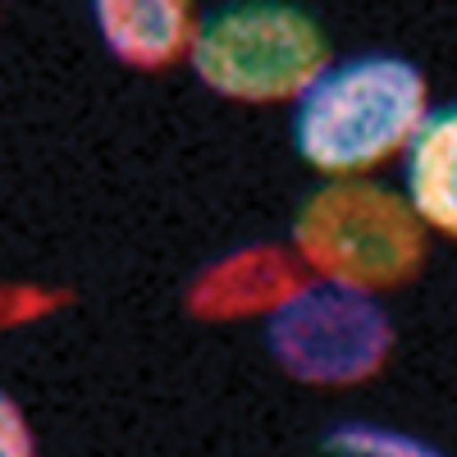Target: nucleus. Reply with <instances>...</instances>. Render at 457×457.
<instances>
[{"label":"nucleus","mask_w":457,"mask_h":457,"mask_svg":"<svg viewBox=\"0 0 457 457\" xmlns=\"http://www.w3.org/2000/svg\"><path fill=\"white\" fill-rule=\"evenodd\" d=\"M430 83L394 51L343 55L293 101V146L325 179H366L403 156L430 114Z\"/></svg>","instance_id":"obj_1"},{"label":"nucleus","mask_w":457,"mask_h":457,"mask_svg":"<svg viewBox=\"0 0 457 457\" xmlns=\"http://www.w3.org/2000/svg\"><path fill=\"white\" fill-rule=\"evenodd\" d=\"M430 228L416 220L403 187L379 179H325L293 215V252L316 279L389 293L426 265Z\"/></svg>","instance_id":"obj_2"},{"label":"nucleus","mask_w":457,"mask_h":457,"mask_svg":"<svg viewBox=\"0 0 457 457\" xmlns=\"http://www.w3.org/2000/svg\"><path fill=\"white\" fill-rule=\"evenodd\" d=\"M197 79L247 105L297 101L329 64V37L297 5H220L206 10L193 42Z\"/></svg>","instance_id":"obj_3"},{"label":"nucleus","mask_w":457,"mask_h":457,"mask_svg":"<svg viewBox=\"0 0 457 457\" xmlns=\"http://www.w3.org/2000/svg\"><path fill=\"white\" fill-rule=\"evenodd\" d=\"M265 348L302 385H361L394 353V320L375 293L307 279L265 320Z\"/></svg>","instance_id":"obj_4"},{"label":"nucleus","mask_w":457,"mask_h":457,"mask_svg":"<svg viewBox=\"0 0 457 457\" xmlns=\"http://www.w3.org/2000/svg\"><path fill=\"white\" fill-rule=\"evenodd\" d=\"M307 265L297 252L275 247V243H243L206 261L202 270L187 279L183 307L197 320H243V316H265L270 320L284 302L307 284L302 279Z\"/></svg>","instance_id":"obj_5"},{"label":"nucleus","mask_w":457,"mask_h":457,"mask_svg":"<svg viewBox=\"0 0 457 457\" xmlns=\"http://www.w3.org/2000/svg\"><path fill=\"white\" fill-rule=\"evenodd\" d=\"M92 23L114 60L151 73L193 55L202 10L183 5V0H96Z\"/></svg>","instance_id":"obj_6"},{"label":"nucleus","mask_w":457,"mask_h":457,"mask_svg":"<svg viewBox=\"0 0 457 457\" xmlns=\"http://www.w3.org/2000/svg\"><path fill=\"white\" fill-rule=\"evenodd\" d=\"M403 197L430 234L457 243V101L435 105L403 151Z\"/></svg>","instance_id":"obj_7"},{"label":"nucleus","mask_w":457,"mask_h":457,"mask_svg":"<svg viewBox=\"0 0 457 457\" xmlns=\"http://www.w3.org/2000/svg\"><path fill=\"white\" fill-rule=\"evenodd\" d=\"M325 448L338 457H444L435 444L403 435L394 426H375V421H343L325 435Z\"/></svg>","instance_id":"obj_8"},{"label":"nucleus","mask_w":457,"mask_h":457,"mask_svg":"<svg viewBox=\"0 0 457 457\" xmlns=\"http://www.w3.org/2000/svg\"><path fill=\"white\" fill-rule=\"evenodd\" d=\"M55 302H60V293H51V288H37V284H0V329L42 316L46 307H55Z\"/></svg>","instance_id":"obj_9"},{"label":"nucleus","mask_w":457,"mask_h":457,"mask_svg":"<svg viewBox=\"0 0 457 457\" xmlns=\"http://www.w3.org/2000/svg\"><path fill=\"white\" fill-rule=\"evenodd\" d=\"M0 457H37V435L14 394L0 389Z\"/></svg>","instance_id":"obj_10"}]
</instances>
